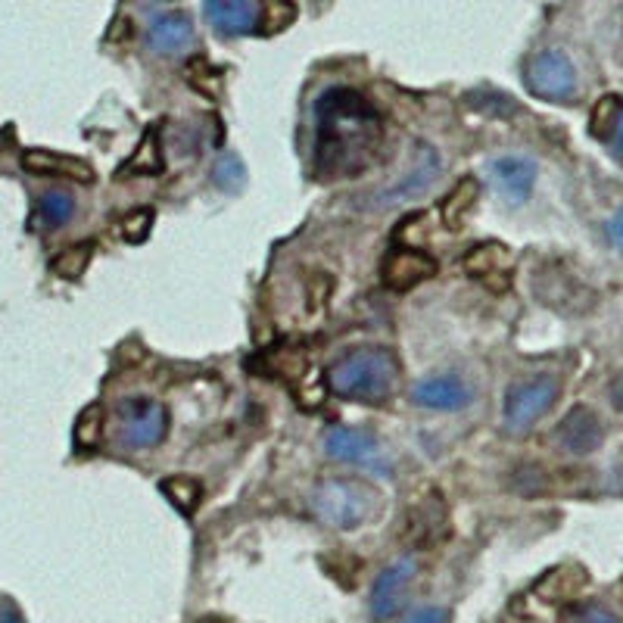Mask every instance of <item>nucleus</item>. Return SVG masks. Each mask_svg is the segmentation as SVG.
Segmentation results:
<instances>
[{"mask_svg": "<svg viewBox=\"0 0 623 623\" xmlns=\"http://www.w3.org/2000/svg\"><path fill=\"white\" fill-rule=\"evenodd\" d=\"M72 216H76V197L66 190H47L38 202V221H44V228H60Z\"/></svg>", "mask_w": 623, "mask_h": 623, "instance_id": "4be33fe9", "label": "nucleus"}, {"mask_svg": "<svg viewBox=\"0 0 623 623\" xmlns=\"http://www.w3.org/2000/svg\"><path fill=\"white\" fill-rule=\"evenodd\" d=\"M384 144V119L353 88H327L315 100V169L325 178H356Z\"/></svg>", "mask_w": 623, "mask_h": 623, "instance_id": "f257e3e1", "label": "nucleus"}, {"mask_svg": "<svg viewBox=\"0 0 623 623\" xmlns=\"http://www.w3.org/2000/svg\"><path fill=\"white\" fill-rule=\"evenodd\" d=\"M399 384V362L384 346H358L327 368V387L340 399L384 405Z\"/></svg>", "mask_w": 623, "mask_h": 623, "instance_id": "f03ea898", "label": "nucleus"}, {"mask_svg": "<svg viewBox=\"0 0 623 623\" xmlns=\"http://www.w3.org/2000/svg\"><path fill=\"white\" fill-rule=\"evenodd\" d=\"M524 81L530 93L552 100V103H567L576 97V69L567 53L561 50H540L524 62Z\"/></svg>", "mask_w": 623, "mask_h": 623, "instance_id": "39448f33", "label": "nucleus"}, {"mask_svg": "<svg viewBox=\"0 0 623 623\" xmlns=\"http://www.w3.org/2000/svg\"><path fill=\"white\" fill-rule=\"evenodd\" d=\"M244 175H247V169H244V162L234 154H221L216 159V166H212V181L225 194H237L244 187Z\"/></svg>", "mask_w": 623, "mask_h": 623, "instance_id": "bb28decb", "label": "nucleus"}, {"mask_svg": "<svg viewBox=\"0 0 623 623\" xmlns=\"http://www.w3.org/2000/svg\"><path fill=\"white\" fill-rule=\"evenodd\" d=\"M558 393V380L548 377V374H545V377L524 380V384H514V387L508 389V396H505V412H502L505 431L514 436L527 434L530 427L555 405Z\"/></svg>", "mask_w": 623, "mask_h": 623, "instance_id": "20e7f679", "label": "nucleus"}, {"mask_svg": "<svg viewBox=\"0 0 623 623\" xmlns=\"http://www.w3.org/2000/svg\"><path fill=\"white\" fill-rule=\"evenodd\" d=\"M119 434L125 446L131 449H154L169 434V408L147 396H131L119 405Z\"/></svg>", "mask_w": 623, "mask_h": 623, "instance_id": "6e6552de", "label": "nucleus"}, {"mask_svg": "<svg viewBox=\"0 0 623 623\" xmlns=\"http://www.w3.org/2000/svg\"><path fill=\"white\" fill-rule=\"evenodd\" d=\"M325 452L327 458H334V462L368 467V471L380 474V477H389V471H393L384 443H380L372 431H358V427L334 424V427H327L325 434Z\"/></svg>", "mask_w": 623, "mask_h": 623, "instance_id": "423d86ee", "label": "nucleus"}, {"mask_svg": "<svg viewBox=\"0 0 623 623\" xmlns=\"http://www.w3.org/2000/svg\"><path fill=\"white\" fill-rule=\"evenodd\" d=\"M607 237H611V244L617 249H623V209L617 216L607 221Z\"/></svg>", "mask_w": 623, "mask_h": 623, "instance_id": "2f4dec72", "label": "nucleus"}, {"mask_svg": "<svg viewBox=\"0 0 623 623\" xmlns=\"http://www.w3.org/2000/svg\"><path fill=\"white\" fill-rule=\"evenodd\" d=\"M439 171H443L439 154H436L431 144L418 140V144H415V154H412V166H408L393 185L384 187L380 194H374V209H387V206L418 200V197H424V194L436 185Z\"/></svg>", "mask_w": 623, "mask_h": 623, "instance_id": "0eeeda50", "label": "nucleus"}, {"mask_svg": "<svg viewBox=\"0 0 623 623\" xmlns=\"http://www.w3.org/2000/svg\"><path fill=\"white\" fill-rule=\"evenodd\" d=\"M481 200V181L477 178H462L458 185L446 194V200L439 202V218L449 231H458L471 216V209Z\"/></svg>", "mask_w": 623, "mask_h": 623, "instance_id": "a211bd4d", "label": "nucleus"}, {"mask_svg": "<svg viewBox=\"0 0 623 623\" xmlns=\"http://www.w3.org/2000/svg\"><path fill=\"white\" fill-rule=\"evenodd\" d=\"M150 228H154V209H135L119 221V234L128 244H144L150 237Z\"/></svg>", "mask_w": 623, "mask_h": 623, "instance_id": "cd10ccee", "label": "nucleus"}, {"mask_svg": "<svg viewBox=\"0 0 623 623\" xmlns=\"http://www.w3.org/2000/svg\"><path fill=\"white\" fill-rule=\"evenodd\" d=\"M512 249L498 240H490V244H477V247L467 253L462 259V268H465L471 278L483 280L490 290L502 294L512 280Z\"/></svg>", "mask_w": 623, "mask_h": 623, "instance_id": "f8f14e48", "label": "nucleus"}, {"mask_svg": "<svg viewBox=\"0 0 623 623\" xmlns=\"http://www.w3.org/2000/svg\"><path fill=\"white\" fill-rule=\"evenodd\" d=\"M558 443L561 449L571 452V455H590L599 449L602 443V421L599 415L586 408V405H576L571 408L558 427Z\"/></svg>", "mask_w": 623, "mask_h": 623, "instance_id": "dca6fc26", "label": "nucleus"}, {"mask_svg": "<svg viewBox=\"0 0 623 623\" xmlns=\"http://www.w3.org/2000/svg\"><path fill=\"white\" fill-rule=\"evenodd\" d=\"M490 175L496 181L498 194L505 197L514 206L527 200L533 194V185H536V166L527 156H502V159H493L490 162Z\"/></svg>", "mask_w": 623, "mask_h": 623, "instance_id": "2eb2a0df", "label": "nucleus"}, {"mask_svg": "<svg viewBox=\"0 0 623 623\" xmlns=\"http://www.w3.org/2000/svg\"><path fill=\"white\" fill-rule=\"evenodd\" d=\"M162 166H166V156H162V140H159V128L156 125H150L147 128V135L140 138L138 150L128 156L122 162V169H119V175L122 178H128V175H159L162 171Z\"/></svg>", "mask_w": 623, "mask_h": 623, "instance_id": "6ab92c4d", "label": "nucleus"}, {"mask_svg": "<svg viewBox=\"0 0 623 623\" xmlns=\"http://www.w3.org/2000/svg\"><path fill=\"white\" fill-rule=\"evenodd\" d=\"M621 112H623L621 97H614V93L602 97V100L592 107V116H590L592 138H607V135H614V128H617V122H621Z\"/></svg>", "mask_w": 623, "mask_h": 623, "instance_id": "b1692460", "label": "nucleus"}, {"mask_svg": "<svg viewBox=\"0 0 623 623\" xmlns=\"http://www.w3.org/2000/svg\"><path fill=\"white\" fill-rule=\"evenodd\" d=\"M294 19H296L294 3H284V0H275V3H263V10H259V26H256V34H280V31L294 26Z\"/></svg>", "mask_w": 623, "mask_h": 623, "instance_id": "a878e982", "label": "nucleus"}, {"mask_svg": "<svg viewBox=\"0 0 623 623\" xmlns=\"http://www.w3.org/2000/svg\"><path fill=\"white\" fill-rule=\"evenodd\" d=\"M91 259H93V244H76V247L62 249L60 256L50 263V271L62 280H78L85 271H88Z\"/></svg>", "mask_w": 623, "mask_h": 623, "instance_id": "5701e85b", "label": "nucleus"}, {"mask_svg": "<svg viewBox=\"0 0 623 623\" xmlns=\"http://www.w3.org/2000/svg\"><path fill=\"white\" fill-rule=\"evenodd\" d=\"M380 508L384 496L358 477H325L312 490V512L330 530L353 533L377 521Z\"/></svg>", "mask_w": 623, "mask_h": 623, "instance_id": "7ed1b4c3", "label": "nucleus"}, {"mask_svg": "<svg viewBox=\"0 0 623 623\" xmlns=\"http://www.w3.org/2000/svg\"><path fill=\"white\" fill-rule=\"evenodd\" d=\"M446 607H418L412 617H408V623H446Z\"/></svg>", "mask_w": 623, "mask_h": 623, "instance_id": "c756f323", "label": "nucleus"}, {"mask_svg": "<svg viewBox=\"0 0 623 623\" xmlns=\"http://www.w3.org/2000/svg\"><path fill=\"white\" fill-rule=\"evenodd\" d=\"M614 144H617V150L623 154V112H621V122H617V128H614Z\"/></svg>", "mask_w": 623, "mask_h": 623, "instance_id": "72a5a7b5", "label": "nucleus"}, {"mask_svg": "<svg viewBox=\"0 0 623 623\" xmlns=\"http://www.w3.org/2000/svg\"><path fill=\"white\" fill-rule=\"evenodd\" d=\"M412 403L427 412H462L474 403V387L458 374H431L415 384Z\"/></svg>", "mask_w": 623, "mask_h": 623, "instance_id": "9d476101", "label": "nucleus"}, {"mask_svg": "<svg viewBox=\"0 0 623 623\" xmlns=\"http://www.w3.org/2000/svg\"><path fill=\"white\" fill-rule=\"evenodd\" d=\"M614 399H617V405H623V377L614 384Z\"/></svg>", "mask_w": 623, "mask_h": 623, "instance_id": "f704fd0d", "label": "nucleus"}, {"mask_svg": "<svg viewBox=\"0 0 623 623\" xmlns=\"http://www.w3.org/2000/svg\"><path fill=\"white\" fill-rule=\"evenodd\" d=\"M147 41L162 57H178L194 47V22L181 10H154L147 22Z\"/></svg>", "mask_w": 623, "mask_h": 623, "instance_id": "4468645a", "label": "nucleus"}, {"mask_svg": "<svg viewBox=\"0 0 623 623\" xmlns=\"http://www.w3.org/2000/svg\"><path fill=\"white\" fill-rule=\"evenodd\" d=\"M22 166L31 175H47V178H72L81 185H91L93 181V166H88L85 159L76 156L53 154V150H29L22 156Z\"/></svg>", "mask_w": 623, "mask_h": 623, "instance_id": "f3484780", "label": "nucleus"}, {"mask_svg": "<svg viewBox=\"0 0 623 623\" xmlns=\"http://www.w3.org/2000/svg\"><path fill=\"white\" fill-rule=\"evenodd\" d=\"M0 623H26V621H22L19 607L10 605V602H0Z\"/></svg>", "mask_w": 623, "mask_h": 623, "instance_id": "473e14b6", "label": "nucleus"}, {"mask_svg": "<svg viewBox=\"0 0 623 623\" xmlns=\"http://www.w3.org/2000/svg\"><path fill=\"white\" fill-rule=\"evenodd\" d=\"M103 439V405H88L76 421V446L78 449H93Z\"/></svg>", "mask_w": 623, "mask_h": 623, "instance_id": "393cba45", "label": "nucleus"}, {"mask_svg": "<svg viewBox=\"0 0 623 623\" xmlns=\"http://www.w3.org/2000/svg\"><path fill=\"white\" fill-rule=\"evenodd\" d=\"M576 623H621V621H617L611 611H605V607H586V611H580Z\"/></svg>", "mask_w": 623, "mask_h": 623, "instance_id": "7c9ffc66", "label": "nucleus"}, {"mask_svg": "<svg viewBox=\"0 0 623 623\" xmlns=\"http://www.w3.org/2000/svg\"><path fill=\"white\" fill-rule=\"evenodd\" d=\"M436 275V259L418 247L393 249L384 263V284L396 294H405Z\"/></svg>", "mask_w": 623, "mask_h": 623, "instance_id": "9b49d317", "label": "nucleus"}, {"mask_svg": "<svg viewBox=\"0 0 623 623\" xmlns=\"http://www.w3.org/2000/svg\"><path fill=\"white\" fill-rule=\"evenodd\" d=\"M259 10H263V3H253V0H206L202 3V16H206L209 29L221 38L256 34Z\"/></svg>", "mask_w": 623, "mask_h": 623, "instance_id": "ddd939ff", "label": "nucleus"}, {"mask_svg": "<svg viewBox=\"0 0 623 623\" xmlns=\"http://www.w3.org/2000/svg\"><path fill=\"white\" fill-rule=\"evenodd\" d=\"M415 576H418V561L412 558V555H403V558H396L380 571V576L374 580L372 586V599H368L374 621L389 623L403 611Z\"/></svg>", "mask_w": 623, "mask_h": 623, "instance_id": "1a4fd4ad", "label": "nucleus"}, {"mask_svg": "<svg viewBox=\"0 0 623 623\" xmlns=\"http://www.w3.org/2000/svg\"><path fill=\"white\" fill-rule=\"evenodd\" d=\"M586 586V574L580 567H558L536 583V595L543 602H571Z\"/></svg>", "mask_w": 623, "mask_h": 623, "instance_id": "aec40b11", "label": "nucleus"}, {"mask_svg": "<svg viewBox=\"0 0 623 623\" xmlns=\"http://www.w3.org/2000/svg\"><path fill=\"white\" fill-rule=\"evenodd\" d=\"M187 81L206 93H218V69L209 60H202V57H197L187 66Z\"/></svg>", "mask_w": 623, "mask_h": 623, "instance_id": "c85d7f7f", "label": "nucleus"}, {"mask_svg": "<svg viewBox=\"0 0 623 623\" xmlns=\"http://www.w3.org/2000/svg\"><path fill=\"white\" fill-rule=\"evenodd\" d=\"M159 490H162L171 505L181 514H187V517L200 508L202 486L200 481H194V477H187V474H171V477H166V481L159 483Z\"/></svg>", "mask_w": 623, "mask_h": 623, "instance_id": "412c9836", "label": "nucleus"}]
</instances>
